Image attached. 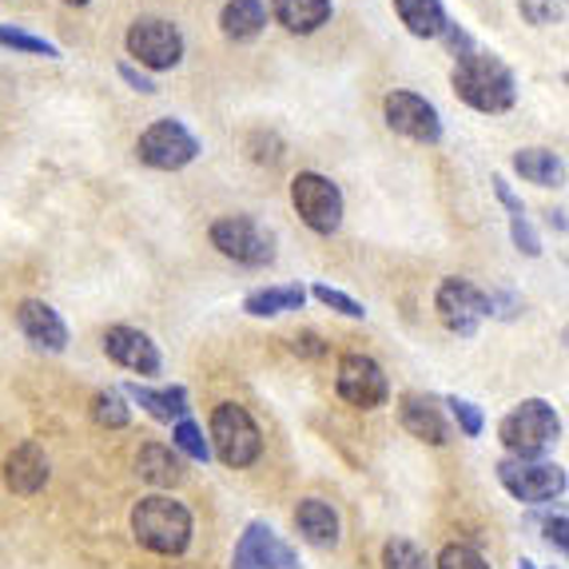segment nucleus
<instances>
[{"mask_svg":"<svg viewBox=\"0 0 569 569\" xmlns=\"http://www.w3.org/2000/svg\"><path fill=\"white\" fill-rule=\"evenodd\" d=\"M231 569H303L299 553L279 538L267 522H247L231 550Z\"/></svg>","mask_w":569,"mask_h":569,"instance_id":"13","label":"nucleus"},{"mask_svg":"<svg viewBox=\"0 0 569 569\" xmlns=\"http://www.w3.org/2000/svg\"><path fill=\"white\" fill-rule=\"evenodd\" d=\"M267 4L263 0H228L219 9V32L231 40V44H251V40L263 37L267 29Z\"/></svg>","mask_w":569,"mask_h":569,"instance_id":"21","label":"nucleus"},{"mask_svg":"<svg viewBox=\"0 0 569 569\" xmlns=\"http://www.w3.org/2000/svg\"><path fill=\"white\" fill-rule=\"evenodd\" d=\"M546 223H550V228L558 231V236H566V208L550 211V216H546Z\"/></svg>","mask_w":569,"mask_h":569,"instance_id":"39","label":"nucleus"},{"mask_svg":"<svg viewBox=\"0 0 569 569\" xmlns=\"http://www.w3.org/2000/svg\"><path fill=\"white\" fill-rule=\"evenodd\" d=\"M123 399L136 402L140 410L156 418V422H180L191 415V395L188 387H140V382H123Z\"/></svg>","mask_w":569,"mask_h":569,"instance_id":"18","label":"nucleus"},{"mask_svg":"<svg viewBox=\"0 0 569 569\" xmlns=\"http://www.w3.org/2000/svg\"><path fill=\"white\" fill-rule=\"evenodd\" d=\"M48 475H52V466H48V455L40 442H20L9 458H4V486L20 498H32L48 486Z\"/></svg>","mask_w":569,"mask_h":569,"instance_id":"17","label":"nucleus"},{"mask_svg":"<svg viewBox=\"0 0 569 569\" xmlns=\"http://www.w3.org/2000/svg\"><path fill=\"white\" fill-rule=\"evenodd\" d=\"M382 120L395 136H407L415 143H438L442 140V116L430 104L427 96L410 92V88H395L382 100Z\"/></svg>","mask_w":569,"mask_h":569,"instance_id":"12","label":"nucleus"},{"mask_svg":"<svg viewBox=\"0 0 569 569\" xmlns=\"http://www.w3.org/2000/svg\"><path fill=\"white\" fill-rule=\"evenodd\" d=\"M291 203L315 236H335L342 228V216H347L342 188L323 171H299L291 180Z\"/></svg>","mask_w":569,"mask_h":569,"instance_id":"8","label":"nucleus"},{"mask_svg":"<svg viewBox=\"0 0 569 569\" xmlns=\"http://www.w3.org/2000/svg\"><path fill=\"white\" fill-rule=\"evenodd\" d=\"M208 239L219 256L239 267H271L276 263V236L251 216H219L208 228Z\"/></svg>","mask_w":569,"mask_h":569,"instance_id":"7","label":"nucleus"},{"mask_svg":"<svg viewBox=\"0 0 569 569\" xmlns=\"http://www.w3.org/2000/svg\"><path fill=\"white\" fill-rule=\"evenodd\" d=\"M203 152V143L196 140L188 123L176 120V116H163V120L148 123L136 140V160L143 168H156V171H183L188 163H196Z\"/></svg>","mask_w":569,"mask_h":569,"instance_id":"6","label":"nucleus"},{"mask_svg":"<svg viewBox=\"0 0 569 569\" xmlns=\"http://www.w3.org/2000/svg\"><path fill=\"white\" fill-rule=\"evenodd\" d=\"M447 407H450V418H455L458 430H462L466 438H478V435H482V430H486V415H482V407H478V402L458 399V395H450Z\"/></svg>","mask_w":569,"mask_h":569,"instance_id":"33","label":"nucleus"},{"mask_svg":"<svg viewBox=\"0 0 569 569\" xmlns=\"http://www.w3.org/2000/svg\"><path fill=\"white\" fill-rule=\"evenodd\" d=\"M116 72H120V80L128 88H132V92H143V96H156V92H160V84L152 80V72L136 68L132 60H120V64H116Z\"/></svg>","mask_w":569,"mask_h":569,"instance_id":"35","label":"nucleus"},{"mask_svg":"<svg viewBox=\"0 0 569 569\" xmlns=\"http://www.w3.org/2000/svg\"><path fill=\"white\" fill-rule=\"evenodd\" d=\"M171 450L180 458H191V462H211V447L208 438H203L200 422L196 418H180V422H171Z\"/></svg>","mask_w":569,"mask_h":569,"instance_id":"27","label":"nucleus"},{"mask_svg":"<svg viewBox=\"0 0 569 569\" xmlns=\"http://www.w3.org/2000/svg\"><path fill=\"white\" fill-rule=\"evenodd\" d=\"M191 510L171 493H148L132 506V538L160 558H180L191 546Z\"/></svg>","mask_w":569,"mask_h":569,"instance_id":"2","label":"nucleus"},{"mask_svg":"<svg viewBox=\"0 0 569 569\" xmlns=\"http://www.w3.org/2000/svg\"><path fill=\"white\" fill-rule=\"evenodd\" d=\"M566 513H558V518H546V541L550 546H558V553L569 550V538H566Z\"/></svg>","mask_w":569,"mask_h":569,"instance_id":"38","label":"nucleus"},{"mask_svg":"<svg viewBox=\"0 0 569 569\" xmlns=\"http://www.w3.org/2000/svg\"><path fill=\"white\" fill-rule=\"evenodd\" d=\"M17 327L20 335L37 347V351L60 355L68 351V323L60 319V311L44 299H20L17 303Z\"/></svg>","mask_w":569,"mask_h":569,"instance_id":"16","label":"nucleus"},{"mask_svg":"<svg viewBox=\"0 0 569 569\" xmlns=\"http://www.w3.org/2000/svg\"><path fill=\"white\" fill-rule=\"evenodd\" d=\"M561 438V418L546 399H522L498 422V442L510 458H541Z\"/></svg>","mask_w":569,"mask_h":569,"instance_id":"4","label":"nucleus"},{"mask_svg":"<svg viewBox=\"0 0 569 569\" xmlns=\"http://www.w3.org/2000/svg\"><path fill=\"white\" fill-rule=\"evenodd\" d=\"M267 17L276 20L279 29H287L291 37H311L323 24H331L335 4L331 0H271Z\"/></svg>","mask_w":569,"mask_h":569,"instance_id":"20","label":"nucleus"},{"mask_svg":"<svg viewBox=\"0 0 569 569\" xmlns=\"http://www.w3.org/2000/svg\"><path fill=\"white\" fill-rule=\"evenodd\" d=\"M395 12H399L402 29L418 40H442L450 24L442 0H395Z\"/></svg>","mask_w":569,"mask_h":569,"instance_id":"23","label":"nucleus"},{"mask_svg":"<svg viewBox=\"0 0 569 569\" xmlns=\"http://www.w3.org/2000/svg\"><path fill=\"white\" fill-rule=\"evenodd\" d=\"M60 4H72V9H84V4H92V0H60Z\"/></svg>","mask_w":569,"mask_h":569,"instance_id":"40","label":"nucleus"},{"mask_svg":"<svg viewBox=\"0 0 569 569\" xmlns=\"http://www.w3.org/2000/svg\"><path fill=\"white\" fill-rule=\"evenodd\" d=\"M307 295H311V299H319L327 311L342 315V319H367V307H362L359 299H351L347 291H339V287H331V283H315Z\"/></svg>","mask_w":569,"mask_h":569,"instance_id":"30","label":"nucleus"},{"mask_svg":"<svg viewBox=\"0 0 569 569\" xmlns=\"http://www.w3.org/2000/svg\"><path fill=\"white\" fill-rule=\"evenodd\" d=\"M123 48L132 64H140L143 72H171V68L183 64V52H188V40H183L180 24H171L163 17H136L128 24V37Z\"/></svg>","mask_w":569,"mask_h":569,"instance_id":"5","label":"nucleus"},{"mask_svg":"<svg viewBox=\"0 0 569 569\" xmlns=\"http://www.w3.org/2000/svg\"><path fill=\"white\" fill-rule=\"evenodd\" d=\"M435 569H490V561H486L475 546L450 541V546H442V553H438Z\"/></svg>","mask_w":569,"mask_h":569,"instance_id":"32","label":"nucleus"},{"mask_svg":"<svg viewBox=\"0 0 569 569\" xmlns=\"http://www.w3.org/2000/svg\"><path fill=\"white\" fill-rule=\"evenodd\" d=\"M399 422H402V430H407L410 438L427 442V447H447L450 438H455V427L447 422V415H442L438 399H430V395H418V390L399 395Z\"/></svg>","mask_w":569,"mask_h":569,"instance_id":"15","label":"nucleus"},{"mask_svg":"<svg viewBox=\"0 0 569 569\" xmlns=\"http://www.w3.org/2000/svg\"><path fill=\"white\" fill-rule=\"evenodd\" d=\"M335 390H339V399L355 410H379L390 402L387 370L370 359V355H359V351L339 359V367H335Z\"/></svg>","mask_w":569,"mask_h":569,"instance_id":"11","label":"nucleus"},{"mask_svg":"<svg viewBox=\"0 0 569 569\" xmlns=\"http://www.w3.org/2000/svg\"><path fill=\"white\" fill-rule=\"evenodd\" d=\"M295 530L303 533V541L315 546V550H335L342 541L339 513H335V506L323 502V498H303V502L295 506Z\"/></svg>","mask_w":569,"mask_h":569,"instance_id":"19","label":"nucleus"},{"mask_svg":"<svg viewBox=\"0 0 569 569\" xmlns=\"http://www.w3.org/2000/svg\"><path fill=\"white\" fill-rule=\"evenodd\" d=\"M291 351L299 355V359H323V355H327V342L319 339V331H299L291 339Z\"/></svg>","mask_w":569,"mask_h":569,"instance_id":"37","label":"nucleus"},{"mask_svg":"<svg viewBox=\"0 0 569 569\" xmlns=\"http://www.w3.org/2000/svg\"><path fill=\"white\" fill-rule=\"evenodd\" d=\"M382 569H435L410 538H390L382 546Z\"/></svg>","mask_w":569,"mask_h":569,"instance_id":"29","label":"nucleus"},{"mask_svg":"<svg viewBox=\"0 0 569 569\" xmlns=\"http://www.w3.org/2000/svg\"><path fill=\"white\" fill-rule=\"evenodd\" d=\"M92 422L104 430H123L132 422V402L123 399V390L108 387L92 395Z\"/></svg>","mask_w":569,"mask_h":569,"instance_id":"26","label":"nucleus"},{"mask_svg":"<svg viewBox=\"0 0 569 569\" xmlns=\"http://www.w3.org/2000/svg\"><path fill=\"white\" fill-rule=\"evenodd\" d=\"M522 569H538V566H533V561H522Z\"/></svg>","mask_w":569,"mask_h":569,"instance_id":"41","label":"nucleus"},{"mask_svg":"<svg viewBox=\"0 0 569 569\" xmlns=\"http://www.w3.org/2000/svg\"><path fill=\"white\" fill-rule=\"evenodd\" d=\"M450 84H455V96L466 108H475L482 116H502L518 104V77L510 72V64L478 44L455 57Z\"/></svg>","mask_w":569,"mask_h":569,"instance_id":"1","label":"nucleus"},{"mask_svg":"<svg viewBox=\"0 0 569 569\" xmlns=\"http://www.w3.org/2000/svg\"><path fill=\"white\" fill-rule=\"evenodd\" d=\"M518 12L533 29H553L566 20V0H518Z\"/></svg>","mask_w":569,"mask_h":569,"instance_id":"31","label":"nucleus"},{"mask_svg":"<svg viewBox=\"0 0 569 569\" xmlns=\"http://www.w3.org/2000/svg\"><path fill=\"white\" fill-rule=\"evenodd\" d=\"M513 171L533 188H561L566 183V160L553 148H518Z\"/></svg>","mask_w":569,"mask_h":569,"instance_id":"24","label":"nucleus"},{"mask_svg":"<svg viewBox=\"0 0 569 569\" xmlns=\"http://www.w3.org/2000/svg\"><path fill=\"white\" fill-rule=\"evenodd\" d=\"M490 188H493V200H498V203H502V208H506V216H510V219L526 216V203H522V196H518V191L510 188V180H506V176H493V180H490Z\"/></svg>","mask_w":569,"mask_h":569,"instance_id":"36","label":"nucleus"},{"mask_svg":"<svg viewBox=\"0 0 569 569\" xmlns=\"http://www.w3.org/2000/svg\"><path fill=\"white\" fill-rule=\"evenodd\" d=\"M208 447L228 470H247L263 455V430L239 402H219L208 422Z\"/></svg>","mask_w":569,"mask_h":569,"instance_id":"3","label":"nucleus"},{"mask_svg":"<svg viewBox=\"0 0 569 569\" xmlns=\"http://www.w3.org/2000/svg\"><path fill=\"white\" fill-rule=\"evenodd\" d=\"M493 470H498L502 490L510 493L513 502H526V506L553 502V498H561L569 486L566 466L541 462V458H502Z\"/></svg>","mask_w":569,"mask_h":569,"instance_id":"9","label":"nucleus"},{"mask_svg":"<svg viewBox=\"0 0 569 569\" xmlns=\"http://www.w3.org/2000/svg\"><path fill=\"white\" fill-rule=\"evenodd\" d=\"M100 347H104V355L116 362V367L132 370V375H140V379H156V375L163 370L160 347H156L152 335L140 331V327H128V323L108 327Z\"/></svg>","mask_w":569,"mask_h":569,"instance_id":"14","label":"nucleus"},{"mask_svg":"<svg viewBox=\"0 0 569 569\" xmlns=\"http://www.w3.org/2000/svg\"><path fill=\"white\" fill-rule=\"evenodd\" d=\"M510 239L526 259H541V236H538V228L530 223V216L510 219Z\"/></svg>","mask_w":569,"mask_h":569,"instance_id":"34","label":"nucleus"},{"mask_svg":"<svg viewBox=\"0 0 569 569\" xmlns=\"http://www.w3.org/2000/svg\"><path fill=\"white\" fill-rule=\"evenodd\" d=\"M0 48H12V52H24V57H44L60 60V48L52 40L37 37L29 29H17V24H0Z\"/></svg>","mask_w":569,"mask_h":569,"instance_id":"28","label":"nucleus"},{"mask_svg":"<svg viewBox=\"0 0 569 569\" xmlns=\"http://www.w3.org/2000/svg\"><path fill=\"white\" fill-rule=\"evenodd\" d=\"M435 315L450 335H458V339H475L478 327H482L486 319H493V307H490V295H486L482 287H475L470 279L450 276V279H442L435 291Z\"/></svg>","mask_w":569,"mask_h":569,"instance_id":"10","label":"nucleus"},{"mask_svg":"<svg viewBox=\"0 0 569 569\" xmlns=\"http://www.w3.org/2000/svg\"><path fill=\"white\" fill-rule=\"evenodd\" d=\"M136 475L148 486H156V490H171V486L183 482L188 470H183V458L171 447H163V442H143L140 455H136Z\"/></svg>","mask_w":569,"mask_h":569,"instance_id":"22","label":"nucleus"},{"mask_svg":"<svg viewBox=\"0 0 569 569\" xmlns=\"http://www.w3.org/2000/svg\"><path fill=\"white\" fill-rule=\"evenodd\" d=\"M307 287L303 283H279V287H259L243 299V311L251 319H279L287 311H303Z\"/></svg>","mask_w":569,"mask_h":569,"instance_id":"25","label":"nucleus"}]
</instances>
